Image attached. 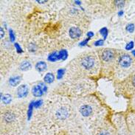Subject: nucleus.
Listing matches in <instances>:
<instances>
[{
    "label": "nucleus",
    "instance_id": "nucleus-1",
    "mask_svg": "<svg viewBox=\"0 0 135 135\" xmlns=\"http://www.w3.org/2000/svg\"><path fill=\"white\" fill-rule=\"evenodd\" d=\"M20 106L6 108L2 112L1 126L2 133H8L9 135H17L21 131L24 121V113Z\"/></svg>",
    "mask_w": 135,
    "mask_h": 135
},
{
    "label": "nucleus",
    "instance_id": "nucleus-2",
    "mask_svg": "<svg viewBox=\"0 0 135 135\" xmlns=\"http://www.w3.org/2000/svg\"><path fill=\"white\" fill-rule=\"evenodd\" d=\"M79 65L84 71L90 74L96 73L98 67V62L95 55L87 54L80 58Z\"/></svg>",
    "mask_w": 135,
    "mask_h": 135
},
{
    "label": "nucleus",
    "instance_id": "nucleus-3",
    "mask_svg": "<svg viewBox=\"0 0 135 135\" xmlns=\"http://www.w3.org/2000/svg\"><path fill=\"white\" fill-rule=\"evenodd\" d=\"M53 119L56 122H64L72 115V109L68 103H59L52 110Z\"/></svg>",
    "mask_w": 135,
    "mask_h": 135
},
{
    "label": "nucleus",
    "instance_id": "nucleus-4",
    "mask_svg": "<svg viewBox=\"0 0 135 135\" xmlns=\"http://www.w3.org/2000/svg\"><path fill=\"white\" fill-rule=\"evenodd\" d=\"M78 111L81 116L84 118H93L97 114V105L95 103L84 102L80 103Z\"/></svg>",
    "mask_w": 135,
    "mask_h": 135
},
{
    "label": "nucleus",
    "instance_id": "nucleus-5",
    "mask_svg": "<svg viewBox=\"0 0 135 135\" xmlns=\"http://www.w3.org/2000/svg\"><path fill=\"white\" fill-rule=\"evenodd\" d=\"M133 62L132 58L129 54L123 53L120 56L118 59V65L121 68H129L131 66Z\"/></svg>",
    "mask_w": 135,
    "mask_h": 135
},
{
    "label": "nucleus",
    "instance_id": "nucleus-6",
    "mask_svg": "<svg viewBox=\"0 0 135 135\" xmlns=\"http://www.w3.org/2000/svg\"><path fill=\"white\" fill-rule=\"evenodd\" d=\"M47 87L43 83H39L38 84L35 85L32 88V94L34 97H41L44 95V93L47 92Z\"/></svg>",
    "mask_w": 135,
    "mask_h": 135
},
{
    "label": "nucleus",
    "instance_id": "nucleus-7",
    "mask_svg": "<svg viewBox=\"0 0 135 135\" xmlns=\"http://www.w3.org/2000/svg\"><path fill=\"white\" fill-rule=\"evenodd\" d=\"M114 52L111 49H104L101 52L100 57L101 58L102 61L110 62L114 60Z\"/></svg>",
    "mask_w": 135,
    "mask_h": 135
},
{
    "label": "nucleus",
    "instance_id": "nucleus-8",
    "mask_svg": "<svg viewBox=\"0 0 135 135\" xmlns=\"http://www.w3.org/2000/svg\"><path fill=\"white\" fill-rule=\"evenodd\" d=\"M82 32L80 29L78 27H72L69 30V35L73 39H77L79 37H80Z\"/></svg>",
    "mask_w": 135,
    "mask_h": 135
},
{
    "label": "nucleus",
    "instance_id": "nucleus-9",
    "mask_svg": "<svg viewBox=\"0 0 135 135\" xmlns=\"http://www.w3.org/2000/svg\"><path fill=\"white\" fill-rule=\"evenodd\" d=\"M95 135H114V134L109 129V126H99L96 129Z\"/></svg>",
    "mask_w": 135,
    "mask_h": 135
},
{
    "label": "nucleus",
    "instance_id": "nucleus-10",
    "mask_svg": "<svg viewBox=\"0 0 135 135\" xmlns=\"http://www.w3.org/2000/svg\"><path fill=\"white\" fill-rule=\"evenodd\" d=\"M29 92V88L28 85L22 84L21 85L18 89H17V95L19 97L22 98V97H24L28 95Z\"/></svg>",
    "mask_w": 135,
    "mask_h": 135
},
{
    "label": "nucleus",
    "instance_id": "nucleus-11",
    "mask_svg": "<svg viewBox=\"0 0 135 135\" xmlns=\"http://www.w3.org/2000/svg\"><path fill=\"white\" fill-rule=\"evenodd\" d=\"M47 60L50 62H56L58 60H60V55H59V52L58 51H54L52 52H51L50 54L48 56Z\"/></svg>",
    "mask_w": 135,
    "mask_h": 135
},
{
    "label": "nucleus",
    "instance_id": "nucleus-12",
    "mask_svg": "<svg viewBox=\"0 0 135 135\" xmlns=\"http://www.w3.org/2000/svg\"><path fill=\"white\" fill-rule=\"evenodd\" d=\"M21 79L22 78L19 75L13 76L9 79V84L12 86H16L17 85L19 84V83L21 82Z\"/></svg>",
    "mask_w": 135,
    "mask_h": 135
},
{
    "label": "nucleus",
    "instance_id": "nucleus-13",
    "mask_svg": "<svg viewBox=\"0 0 135 135\" xmlns=\"http://www.w3.org/2000/svg\"><path fill=\"white\" fill-rule=\"evenodd\" d=\"M35 69L37 71H39V73L44 72L45 70H47V65L44 61H39L36 63L35 64Z\"/></svg>",
    "mask_w": 135,
    "mask_h": 135
},
{
    "label": "nucleus",
    "instance_id": "nucleus-14",
    "mask_svg": "<svg viewBox=\"0 0 135 135\" xmlns=\"http://www.w3.org/2000/svg\"><path fill=\"white\" fill-rule=\"evenodd\" d=\"M31 67H32V64L28 61H24L21 63V64L19 66V69L22 71H28L29 69H30Z\"/></svg>",
    "mask_w": 135,
    "mask_h": 135
},
{
    "label": "nucleus",
    "instance_id": "nucleus-15",
    "mask_svg": "<svg viewBox=\"0 0 135 135\" xmlns=\"http://www.w3.org/2000/svg\"><path fill=\"white\" fill-rule=\"evenodd\" d=\"M54 80H55V76L52 73H47L44 77V81L46 84H52L54 81Z\"/></svg>",
    "mask_w": 135,
    "mask_h": 135
},
{
    "label": "nucleus",
    "instance_id": "nucleus-16",
    "mask_svg": "<svg viewBox=\"0 0 135 135\" xmlns=\"http://www.w3.org/2000/svg\"><path fill=\"white\" fill-rule=\"evenodd\" d=\"M2 101L5 104H8L12 101V96L10 94H5L2 95Z\"/></svg>",
    "mask_w": 135,
    "mask_h": 135
},
{
    "label": "nucleus",
    "instance_id": "nucleus-17",
    "mask_svg": "<svg viewBox=\"0 0 135 135\" xmlns=\"http://www.w3.org/2000/svg\"><path fill=\"white\" fill-rule=\"evenodd\" d=\"M34 102L35 101L30 102V103L29 105L28 110V120H30V119L31 118V117H32L33 110L34 108Z\"/></svg>",
    "mask_w": 135,
    "mask_h": 135
},
{
    "label": "nucleus",
    "instance_id": "nucleus-18",
    "mask_svg": "<svg viewBox=\"0 0 135 135\" xmlns=\"http://www.w3.org/2000/svg\"><path fill=\"white\" fill-rule=\"evenodd\" d=\"M59 55H60V60L64 61L67 58L68 52L66 50H62L59 52Z\"/></svg>",
    "mask_w": 135,
    "mask_h": 135
},
{
    "label": "nucleus",
    "instance_id": "nucleus-19",
    "mask_svg": "<svg viewBox=\"0 0 135 135\" xmlns=\"http://www.w3.org/2000/svg\"><path fill=\"white\" fill-rule=\"evenodd\" d=\"M100 33L102 35V36L103 37V40H105L107 38V35L109 34V31L107 30L106 28H103L102 29H101L100 30Z\"/></svg>",
    "mask_w": 135,
    "mask_h": 135
},
{
    "label": "nucleus",
    "instance_id": "nucleus-20",
    "mask_svg": "<svg viewBox=\"0 0 135 135\" xmlns=\"http://www.w3.org/2000/svg\"><path fill=\"white\" fill-rule=\"evenodd\" d=\"M65 73V69H59L57 71V78L58 80L61 79L64 76V75Z\"/></svg>",
    "mask_w": 135,
    "mask_h": 135
},
{
    "label": "nucleus",
    "instance_id": "nucleus-21",
    "mask_svg": "<svg viewBox=\"0 0 135 135\" xmlns=\"http://www.w3.org/2000/svg\"><path fill=\"white\" fill-rule=\"evenodd\" d=\"M134 29L135 26L134 24H128V25L126 26V28H125V30H126L128 32H129V33H133V32L134 31Z\"/></svg>",
    "mask_w": 135,
    "mask_h": 135
},
{
    "label": "nucleus",
    "instance_id": "nucleus-22",
    "mask_svg": "<svg viewBox=\"0 0 135 135\" xmlns=\"http://www.w3.org/2000/svg\"><path fill=\"white\" fill-rule=\"evenodd\" d=\"M134 43L133 41H130L129 43H128L126 44L125 48L126 50H132L134 48Z\"/></svg>",
    "mask_w": 135,
    "mask_h": 135
},
{
    "label": "nucleus",
    "instance_id": "nucleus-23",
    "mask_svg": "<svg viewBox=\"0 0 135 135\" xmlns=\"http://www.w3.org/2000/svg\"><path fill=\"white\" fill-rule=\"evenodd\" d=\"M9 37H10V40L11 42H14L15 40V34L14 32L11 29H9Z\"/></svg>",
    "mask_w": 135,
    "mask_h": 135
},
{
    "label": "nucleus",
    "instance_id": "nucleus-24",
    "mask_svg": "<svg viewBox=\"0 0 135 135\" xmlns=\"http://www.w3.org/2000/svg\"><path fill=\"white\" fill-rule=\"evenodd\" d=\"M42 105H43V101H41V100H39V101L34 102V107L36 108V109L39 108Z\"/></svg>",
    "mask_w": 135,
    "mask_h": 135
},
{
    "label": "nucleus",
    "instance_id": "nucleus-25",
    "mask_svg": "<svg viewBox=\"0 0 135 135\" xmlns=\"http://www.w3.org/2000/svg\"><path fill=\"white\" fill-rule=\"evenodd\" d=\"M14 47H15L16 50V51L19 52V53H22L23 52L22 49V47H20V45L18 43H15V44H14Z\"/></svg>",
    "mask_w": 135,
    "mask_h": 135
},
{
    "label": "nucleus",
    "instance_id": "nucleus-26",
    "mask_svg": "<svg viewBox=\"0 0 135 135\" xmlns=\"http://www.w3.org/2000/svg\"><path fill=\"white\" fill-rule=\"evenodd\" d=\"M115 3L119 8H122L125 4V2L124 1H115Z\"/></svg>",
    "mask_w": 135,
    "mask_h": 135
},
{
    "label": "nucleus",
    "instance_id": "nucleus-27",
    "mask_svg": "<svg viewBox=\"0 0 135 135\" xmlns=\"http://www.w3.org/2000/svg\"><path fill=\"white\" fill-rule=\"evenodd\" d=\"M103 43H104V40H97V41H95V43H94V45L95 46H97V47H99V46H103Z\"/></svg>",
    "mask_w": 135,
    "mask_h": 135
},
{
    "label": "nucleus",
    "instance_id": "nucleus-28",
    "mask_svg": "<svg viewBox=\"0 0 135 135\" xmlns=\"http://www.w3.org/2000/svg\"><path fill=\"white\" fill-rule=\"evenodd\" d=\"M89 38H87V39H84L83 41H81L80 44H79V45L80 46V47H84V46H85V45L87 44V43H88V41H89Z\"/></svg>",
    "mask_w": 135,
    "mask_h": 135
},
{
    "label": "nucleus",
    "instance_id": "nucleus-29",
    "mask_svg": "<svg viewBox=\"0 0 135 135\" xmlns=\"http://www.w3.org/2000/svg\"><path fill=\"white\" fill-rule=\"evenodd\" d=\"M93 36H94V33H93V32H89V33H87V37H88V38H89V39L92 38Z\"/></svg>",
    "mask_w": 135,
    "mask_h": 135
},
{
    "label": "nucleus",
    "instance_id": "nucleus-30",
    "mask_svg": "<svg viewBox=\"0 0 135 135\" xmlns=\"http://www.w3.org/2000/svg\"><path fill=\"white\" fill-rule=\"evenodd\" d=\"M4 36H5V31H4V30L2 29V28H1V38L2 39Z\"/></svg>",
    "mask_w": 135,
    "mask_h": 135
},
{
    "label": "nucleus",
    "instance_id": "nucleus-31",
    "mask_svg": "<svg viewBox=\"0 0 135 135\" xmlns=\"http://www.w3.org/2000/svg\"><path fill=\"white\" fill-rule=\"evenodd\" d=\"M131 83H132L133 86L135 87V75L132 76V78H131Z\"/></svg>",
    "mask_w": 135,
    "mask_h": 135
},
{
    "label": "nucleus",
    "instance_id": "nucleus-32",
    "mask_svg": "<svg viewBox=\"0 0 135 135\" xmlns=\"http://www.w3.org/2000/svg\"><path fill=\"white\" fill-rule=\"evenodd\" d=\"M131 54H132V56H134L135 57V50H134L131 51Z\"/></svg>",
    "mask_w": 135,
    "mask_h": 135
},
{
    "label": "nucleus",
    "instance_id": "nucleus-33",
    "mask_svg": "<svg viewBox=\"0 0 135 135\" xmlns=\"http://www.w3.org/2000/svg\"><path fill=\"white\" fill-rule=\"evenodd\" d=\"M123 11H121L120 12H119V16H122V15H123Z\"/></svg>",
    "mask_w": 135,
    "mask_h": 135
},
{
    "label": "nucleus",
    "instance_id": "nucleus-34",
    "mask_svg": "<svg viewBox=\"0 0 135 135\" xmlns=\"http://www.w3.org/2000/svg\"><path fill=\"white\" fill-rule=\"evenodd\" d=\"M75 135H85L84 134H83V133H81V132H79L78 134H76Z\"/></svg>",
    "mask_w": 135,
    "mask_h": 135
}]
</instances>
